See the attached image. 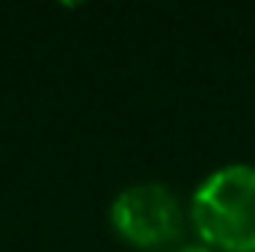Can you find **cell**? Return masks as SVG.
<instances>
[{"mask_svg":"<svg viewBox=\"0 0 255 252\" xmlns=\"http://www.w3.org/2000/svg\"><path fill=\"white\" fill-rule=\"evenodd\" d=\"M178 252H211L208 247H181Z\"/></svg>","mask_w":255,"mask_h":252,"instance_id":"cell-3","label":"cell"},{"mask_svg":"<svg viewBox=\"0 0 255 252\" xmlns=\"http://www.w3.org/2000/svg\"><path fill=\"white\" fill-rule=\"evenodd\" d=\"M110 223L128 244L154 250L178 238L181 205L166 184H157V181L130 184L113 199Z\"/></svg>","mask_w":255,"mask_h":252,"instance_id":"cell-2","label":"cell"},{"mask_svg":"<svg viewBox=\"0 0 255 252\" xmlns=\"http://www.w3.org/2000/svg\"><path fill=\"white\" fill-rule=\"evenodd\" d=\"M199 238L226 252H255V166L229 163L211 172L190 199Z\"/></svg>","mask_w":255,"mask_h":252,"instance_id":"cell-1","label":"cell"}]
</instances>
